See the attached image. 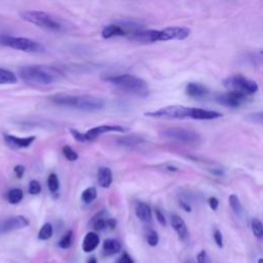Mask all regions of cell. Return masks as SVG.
<instances>
[{
  "mask_svg": "<svg viewBox=\"0 0 263 263\" xmlns=\"http://www.w3.org/2000/svg\"><path fill=\"white\" fill-rule=\"evenodd\" d=\"M144 115L151 118L160 119H198V120H212L222 116V113L213 110H206L201 108L186 107L182 105H170L154 111L145 112Z\"/></svg>",
  "mask_w": 263,
  "mask_h": 263,
  "instance_id": "1",
  "label": "cell"
},
{
  "mask_svg": "<svg viewBox=\"0 0 263 263\" xmlns=\"http://www.w3.org/2000/svg\"><path fill=\"white\" fill-rule=\"evenodd\" d=\"M60 106H65L78 109L82 111H99L105 107V101L102 98L96 97L93 95H70V94H57L49 98Z\"/></svg>",
  "mask_w": 263,
  "mask_h": 263,
  "instance_id": "2",
  "label": "cell"
},
{
  "mask_svg": "<svg viewBox=\"0 0 263 263\" xmlns=\"http://www.w3.org/2000/svg\"><path fill=\"white\" fill-rule=\"evenodd\" d=\"M21 80L29 84L49 85L62 78V73L58 69L45 65H28L19 70Z\"/></svg>",
  "mask_w": 263,
  "mask_h": 263,
  "instance_id": "3",
  "label": "cell"
},
{
  "mask_svg": "<svg viewBox=\"0 0 263 263\" xmlns=\"http://www.w3.org/2000/svg\"><path fill=\"white\" fill-rule=\"evenodd\" d=\"M190 30L186 27H168L162 30L135 31L131 34L130 39L139 43H154L157 41L183 40L189 36Z\"/></svg>",
  "mask_w": 263,
  "mask_h": 263,
  "instance_id": "4",
  "label": "cell"
},
{
  "mask_svg": "<svg viewBox=\"0 0 263 263\" xmlns=\"http://www.w3.org/2000/svg\"><path fill=\"white\" fill-rule=\"evenodd\" d=\"M103 81L115 85L122 91L140 96V97H146L149 94V87L146 82L132 74L107 75L103 77Z\"/></svg>",
  "mask_w": 263,
  "mask_h": 263,
  "instance_id": "5",
  "label": "cell"
},
{
  "mask_svg": "<svg viewBox=\"0 0 263 263\" xmlns=\"http://www.w3.org/2000/svg\"><path fill=\"white\" fill-rule=\"evenodd\" d=\"M20 16L24 21L48 31H61L63 29V24L56 19L54 16L46 12L24 11L20 13Z\"/></svg>",
  "mask_w": 263,
  "mask_h": 263,
  "instance_id": "6",
  "label": "cell"
},
{
  "mask_svg": "<svg viewBox=\"0 0 263 263\" xmlns=\"http://www.w3.org/2000/svg\"><path fill=\"white\" fill-rule=\"evenodd\" d=\"M0 46L22 50L31 54H40L46 51V48L40 42L27 37L12 36L7 34H0Z\"/></svg>",
  "mask_w": 263,
  "mask_h": 263,
  "instance_id": "7",
  "label": "cell"
},
{
  "mask_svg": "<svg viewBox=\"0 0 263 263\" xmlns=\"http://www.w3.org/2000/svg\"><path fill=\"white\" fill-rule=\"evenodd\" d=\"M224 86L229 92L240 93L245 96L256 94L259 90V85L255 81H252L242 75H232L224 81Z\"/></svg>",
  "mask_w": 263,
  "mask_h": 263,
  "instance_id": "8",
  "label": "cell"
},
{
  "mask_svg": "<svg viewBox=\"0 0 263 263\" xmlns=\"http://www.w3.org/2000/svg\"><path fill=\"white\" fill-rule=\"evenodd\" d=\"M161 137L170 141H177L187 145H198L200 143V136L195 131L183 128H170L162 131Z\"/></svg>",
  "mask_w": 263,
  "mask_h": 263,
  "instance_id": "9",
  "label": "cell"
},
{
  "mask_svg": "<svg viewBox=\"0 0 263 263\" xmlns=\"http://www.w3.org/2000/svg\"><path fill=\"white\" fill-rule=\"evenodd\" d=\"M247 96L242 95L240 93L235 92H227L223 94H218L216 95L215 100L219 103L223 105L226 107H231V108H238L240 107L243 103L247 101Z\"/></svg>",
  "mask_w": 263,
  "mask_h": 263,
  "instance_id": "10",
  "label": "cell"
},
{
  "mask_svg": "<svg viewBox=\"0 0 263 263\" xmlns=\"http://www.w3.org/2000/svg\"><path fill=\"white\" fill-rule=\"evenodd\" d=\"M29 220L24 216H14L0 222V233L11 232L16 230H22L29 225Z\"/></svg>",
  "mask_w": 263,
  "mask_h": 263,
  "instance_id": "11",
  "label": "cell"
},
{
  "mask_svg": "<svg viewBox=\"0 0 263 263\" xmlns=\"http://www.w3.org/2000/svg\"><path fill=\"white\" fill-rule=\"evenodd\" d=\"M111 132H117V133H125V132H128V129L121 126H111V125H103L99 127H95L91 130H89L84 133V138L86 140V142H91L96 138L100 137L103 134H107L111 133Z\"/></svg>",
  "mask_w": 263,
  "mask_h": 263,
  "instance_id": "12",
  "label": "cell"
},
{
  "mask_svg": "<svg viewBox=\"0 0 263 263\" xmlns=\"http://www.w3.org/2000/svg\"><path fill=\"white\" fill-rule=\"evenodd\" d=\"M5 143L13 149H23L28 148L31 144L35 141L36 137L30 136V137H16L14 135L5 134L3 136Z\"/></svg>",
  "mask_w": 263,
  "mask_h": 263,
  "instance_id": "13",
  "label": "cell"
},
{
  "mask_svg": "<svg viewBox=\"0 0 263 263\" xmlns=\"http://www.w3.org/2000/svg\"><path fill=\"white\" fill-rule=\"evenodd\" d=\"M185 93L187 96L195 99H203L209 95L210 91L205 85L197 82H189L185 86Z\"/></svg>",
  "mask_w": 263,
  "mask_h": 263,
  "instance_id": "14",
  "label": "cell"
},
{
  "mask_svg": "<svg viewBox=\"0 0 263 263\" xmlns=\"http://www.w3.org/2000/svg\"><path fill=\"white\" fill-rule=\"evenodd\" d=\"M171 224L173 229L175 230V231H176V233L178 234L179 239L183 242H185L188 239L189 233H188L186 223L184 222L183 219L180 216L174 214L171 216Z\"/></svg>",
  "mask_w": 263,
  "mask_h": 263,
  "instance_id": "15",
  "label": "cell"
},
{
  "mask_svg": "<svg viewBox=\"0 0 263 263\" xmlns=\"http://www.w3.org/2000/svg\"><path fill=\"white\" fill-rule=\"evenodd\" d=\"M135 212L139 220H141L142 222L150 223L152 221L151 209L147 204L143 203V201H139V203L136 204Z\"/></svg>",
  "mask_w": 263,
  "mask_h": 263,
  "instance_id": "16",
  "label": "cell"
},
{
  "mask_svg": "<svg viewBox=\"0 0 263 263\" xmlns=\"http://www.w3.org/2000/svg\"><path fill=\"white\" fill-rule=\"evenodd\" d=\"M128 32L122 27V25H117V24H111L104 27L102 30V37L105 39H109L112 37H116V36H125L127 35Z\"/></svg>",
  "mask_w": 263,
  "mask_h": 263,
  "instance_id": "17",
  "label": "cell"
},
{
  "mask_svg": "<svg viewBox=\"0 0 263 263\" xmlns=\"http://www.w3.org/2000/svg\"><path fill=\"white\" fill-rule=\"evenodd\" d=\"M100 243L99 235L96 232H87L84 236L83 242H82V250L85 253H91L95 249H97Z\"/></svg>",
  "mask_w": 263,
  "mask_h": 263,
  "instance_id": "18",
  "label": "cell"
},
{
  "mask_svg": "<svg viewBox=\"0 0 263 263\" xmlns=\"http://www.w3.org/2000/svg\"><path fill=\"white\" fill-rule=\"evenodd\" d=\"M98 184L102 188H109L112 184V171L107 166H102L98 172Z\"/></svg>",
  "mask_w": 263,
  "mask_h": 263,
  "instance_id": "19",
  "label": "cell"
},
{
  "mask_svg": "<svg viewBox=\"0 0 263 263\" xmlns=\"http://www.w3.org/2000/svg\"><path fill=\"white\" fill-rule=\"evenodd\" d=\"M144 142V139L138 135H129L116 139V144L121 147H135Z\"/></svg>",
  "mask_w": 263,
  "mask_h": 263,
  "instance_id": "20",
  "label": "cell"
},
{
  "mask_svg": "<svg viewBox=\"0 0 263 263\" xmlns=\"http://www.w3.org/2000/svg\"><path fill=\"white\" fill-rule=\"evenodd\" d=\"M120 250H121V245L117 240L107 239L103 243V251L105 253V255H107V256L115 255V254L119 253Z\"/></svg>",
  "mask_w": 263,
  "mask_h": 263,
  "instance_id": "21",
  "label": "cell"
},
{
  "mask_svg": "<svg viewBox=\"0 0 263 263\" xmlns=\"http://www.w3.org/2000/svg\"><path fill=\"white\" fill-rule=\"evenodd\" d=\"M17 82V78L11 70L0 67V84H15Z\"/></svg>",
  "mask_w": 263,
  "mask_h": 263,
  "instance_id": "22",
  "label": "cell"
},
{
  "mask_svg": "<svg viewBox=\"0 0 263 263\" xmlns=\"http://www.w3.org/2000/svg\"><path fill=\"white\" fill-rule=\"evenodd\" d=\"M24 197V192L20 188H13L7 191L6 194V199L11 205H16Z\"/></svg>",
  "mask_w": 263,
  "mask_h": 263,
  "instance_id": "23",
  "label": "cell"
},
{
  "mask_svg": "<svg viewBox=\"0 0 263 263\" xmlns=\"http://www.w3.org/2000/svg\"><path fill=\"white\" fill-rule=\"evenodd\" d=\"M229 201H230V206L232 209L233 213L238 217H242L244 215V208H243V205L241 203L240 198L238 197V196L230 195L229 197Z\"/></svg>",
  "mask_w": 263,
  "mask_h": 263,
  "instance_id": "24",
  "label": "cell"
},
{
  "mask_svg": "<svg viewBox=\"0 0 263 263\" xmlns=\"http://www.w3.org/2000/svg\"><path fill=\"white\" fill-rule=\"evenodd\" d=\"M105 211H102L100 213L97 214V216L94 217L93 219V227L95 230L97 231H101L107 229V220L108 219L105 218L104 216Z\"/></svg>",
  "mask_w": 263,
  "mask_h": 263,
  "instance_id": "25",
  "label": "cell"
},
{
  "mask_svg": "<svg viewBox=\"0 0 263 263\" xmlns=\"http://www.w3.org/2000/svg\"><path fill=\"white\" fill-rule=\"evenodd\" d=\"M97 198V189L95 187H87L82 195V199L85 205H91Z\"/></svg>",
  "mask_w": 263,
  "mask_h": 263,
  "instance_id": "26",
  "label": "cell"
},
{
  "mask_svg": "<svg viewBox=\"0 0 263 263\" xmlns=\"http://www.w3.org/2000/svg\"><path fill=\"white\" fill-rule=\"evenodd\" d=\"M52 233H54V230H52V225L50 223L43 224L38 232V239L41 241H47L49 240Z\"/></svg>",
  "mask_w": 263,
  "mask_h": 263,
  "instance_id": "27",
  "label": "cell"
},
{
  "mask_svg": "<svg viewBox=\"0 0 263 263\" xmlns=\"http://www.w3.org/2000/svg\"><path fill=\"white\" fill-rule=\"evenodd\" d=\"M72 241H73V231L72 230H68L63 235V238L60 240L58 245H59V247L61 249H69L70 247H71Z\"/></svg>",
  "mask_w": 263,
  "mask_h": 263,
  "instance_id": "28",
  "label": "cell"
},
{
  "mask_svg": "<svg viewBox=\"0 0 263 263\" xmlns=\"http://www.w3.org/2000/svg\"><path fill=\"white\" fill-rule=\"evenodd\" d=\"M48 187L50 192L55 194L60 188V181L57 175L55 173H51L48 178Z\"/></svg>",
  "mask_w": 263,
  "mask_h": 263,
  "instance_id": "29",
  "label": "cell"
},
{
  "mask_svg": "<svg viewBox=\"0 0 263 263\" xmlns=\"http://www.w3.org/2000/svg\"><path fill=\"white\" fill-rule=\"evenodd\" d=\"M251 227H252L253 234L255 235L257 239L261 240L262 236H263V227H262V223L259 219H253L252 222H251Z\"/></svg>",
  "mask_w": 263,
  "mask_h": 263,
  "instance_id": "30",
  "label": "cell"
},
{
  "mask_svg": "<svg viewBox=\"0 0 263 263\" xmlns=\"http://www.w3.org/2000/svg\"><path fill=\"white\" fill-rule=\"evenodd\" d=\"M62 151H63L64 156L66 157V160H68L70 162H74V161L78 160V153L76 151H74L69 145H65L62 148Z\"/></svg>",
  "mask_w": 263,
  "mask_h": 263,
  "instance_id": "31",
  "label": "cell"
},
{
  "mask_svg": "<svg viewBox=\"0 0 263 263\" xmlns=\"http://www.w3.org/2000/svg\"><path fill=\"white\" fill-rule=\"evenodd\" d=\"M41 184L37 180H31L29 183L28 191L29 194L32 196H37L41 192Z\"/></svg>",
  "mask_w": 263,
  "mask_h": 263,
  "instance_id": "32",
  "label": "cell"
},
{
  "mask_svg": "<svg viewBox=\"0 0 263 263\" xmlns=\"http://www.w3.org/2000/svg\"><path fill=\"white\" fill-rule=\"evenodd\" d=\"M159 234H157L156 231L154 230H149L147 233V243L149 246L151 247H155L157 246V244H159Z\"/></svg>",
  "mask_w": 263,
  "mask_h": 263,
  "instance_id": "33",
  "label": "cell"
},
{
  "mask_svg": "<svg viewBox=\"0 0 263 263\" xmlns=\"http://www.w3.org/2000/svg\"><path fill=\"white\" fill-rule=\"evenodd\" d=\"M70 134H71V136L74 138V140H76L77 142H81V143H85L86 140L84 138V134L81 133L80 131L77 130H74V129H70Z\"/></svg>",
  "mask_w": 263,
  "mask_h": 263,
  "instance_id": "34",
  "label": "cell"
},
{
  "mask_svg": "<svg viewBox=\"0 0 263 263\" xmlns=\"http://www.w3.org/2000/svg\"><path fill=\"white\" fill-rule=\"evenodd\" d=\"M197 263H212V260L211 258H210L209 254L203 250L200 251L198 254H197Z\"/></svg>",
  "mask_w": 263,
  "mask_h": 263,
  "instance_id": "35",
  "label": "cell"
},
{
  "mask_svg": "<svg viewBox=\"0 0 263 263\" xmlns=\"http://www.w3.org/2000/svg\"><path fill=\"white\" fill-rule=\"evenodd\" d=\"M214 241L219 248H223V235L219 230H215L214 231Z\"/></svg>",
  "mask_w": 263,
  "mask_h": 263,
  "instance_id": "36",
  "label": "cell"
},
{
  "mask_svg": "<svg viewBox=\"0 0 263 263\" xmlns=\"http://www.w3.org/2000/svg\"><path fill=\"white\" fill-rule=\"evenodd\" d=\"M154 213H155V217H156V220L159 221V223L163 226H165L166 225V220H165V217L164 215L163 214V212L161 211L160 209H155L154 210Z\"/></svg>",
  "mask_w": 263,
  "mask_h": 263,
  "instance_id": "37",
  "label": "cell"
},
{
  "mask_svg": "<svg viewBox=\"0 0 263 263\" xmlns=\"http://www.w3.org/2000/svg\"><path fill=\"white\" fill-rule=\"evenodd\" d=\"M14 172L16 174V176L17 179L23 178L24 174H25V166L23 164H17L14 168Z\"/></svg>",
  "mask_w": 263,
  "mask_h": 263,
  "instance_id": "38",
  "label": "cell"
},
{
  "mask_svg": "<svg viewBox=\"0 0 263 263\" xmlns=\"http://www.w3.org/2000/svg\"><path fill=\"white\" fill-rule=\"evenodd\" d=\"M117 263H134L133 259H132V257L129 255V254L127 252H125L124 254H122L120 259L118 260Z\"/></svg>",
  "mask_w": 263,
  "mask_h": 263,
  "instance_id": "39",
  "label": "cell"
},
{
  "mask_svg": "<svg viewBox=\"0 0 263 263\" xmlns=\"http://www.w3.org/2000/svg\"><path fill=\"white\" fill-rule=\"evenodd\" d=\"M209 206H210V208H211L212 210H214V211H215V210L218 209L219 200H218L216 197H210V198H209Z\"/></svg>",
  "mask_w": 263,
  "mask_h": 263,
  "instance_id": "40",
  "label": "cell"
},
{
  "mask_svg": "<svg viewBox=\"0 0 263 263\" xmlns=\"http://www.w3.org/2000/svg\"><path fill=\"white\" fill-rule=\"evenodd\" d=\"M179 204H180V207L184 210V211L185 212H191V207L189 206L188 203H186V201H184V200H180L179 201Z\"/></svg>",
  "mask_w": 263,
  "mask_h": 263,
  "instance_id": "41",
  "label": "cell"
},
{
  "mask_svg": "<svg viewBox=\"0 0 263 263\" xmlns=\"http://www.w3.org/2000/svg\"><path fill=\"white\" fill-rule=\"evenodd\" d=\"M116 227V220H115V219H108L107 220V229H110V230H115Z\"/></svg>",
  "mask_w": 263,
  "mask_h": 263,
  "instance_id": "42",
  "label": "cell"
},
{
  "mask_svg": "<svg viewBox=\"0 0 263 263\" xmlns=\"http://www.w3.org/2000/svg\"><path fill=\"white\" fill-rule=\"evenodd\" d=\"M211 172H212V174H214V175H219V176H221V175H223V172H222V171H218V170H212Z\"/></svg>",
  "mask_w": 263,
  "mask_h": 263,
  "instance_id": "43",
  "label": "cell"
},
{
  "mask_svg": "<svg viewBox=\"0 0 263 263\" xmlns=\"http://www.w3.org/2000/svg\"><path fill=\"white\" fill-rule=\"evenodd\" d=\"M86 263H98V261L95 257H91V258H89V260H87Z\"/></svg>",
  "mask_w": 263,
  "mask_h": 263,
  "instance_id": "44",
  "label": "cell"
},
{
  "mask_svg": "<svg viewBox=\"0 0 263 263\" xmlns=\"http://www.w3.org/2000/svg\"><path fill=\"white\" fill-rule=\"evenodd\" d=\"M262 261H263V260H262V258H259V260H258V263H262Z\"/></svg>",
  "mask_w": 263,
  "mask_h": 263,
  "instance_id": "45",
  "label": "cell"
},
{
  "mask_svg": "<svg viewBox=\"0 0 263 263\" xmlns=\"http://www.w3.org/2000/svg\"><path fill=\"white\" fill-rule=\"evenodd\" d=\"M188 263H191V262H188Z\"/></svg>",
  "mask_w": 263,
  "mask_h": 263,
  "instance_id": "46",
  "label": "cell"
}]
</instances>
